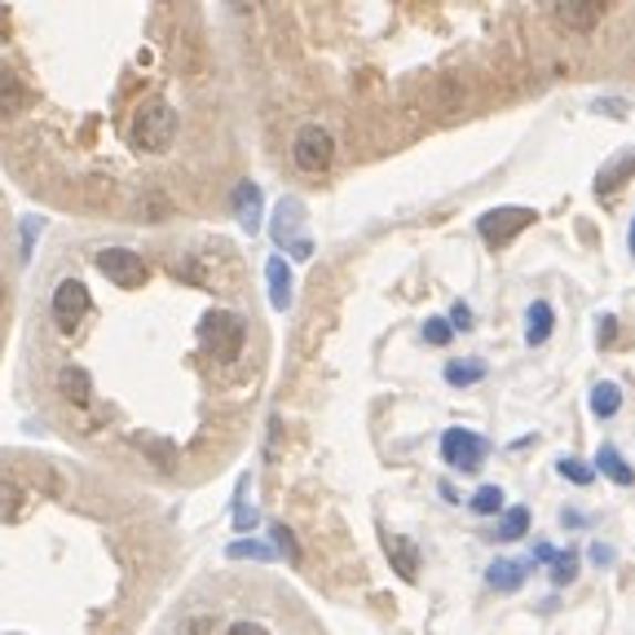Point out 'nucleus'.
<instances>
[{"mask_svg": "<svg viewBox=\"0 0 635 635\" xmlns=\"http://www.w3.org/2000/svg\"><path fill=\"white\" fill-rule=\"evenodd\" d=\"M199 340H204V348H208L212 357L230 362V357H239V353H243L248 326H243V318L230 314V310H212V314L199 322Z\"/></svg>", "mask_w": 635, "mask_h": 635, "instance_id": "f257e3e1", "label": "nucleus"}, {"mask_svg": "<svg viewBox=\"0 0 635 635\" xmlns=\"http://www.w3.org/2000/svg\"><path fill=\"white\" fill-rule=\"evenodd\" d=\"M177 137V111L168 102H146L133 115V146L137 150H164Z\"/></svg>", "mask_w": 635, "mask_h": 635, "instance_id": "f03ea898", "label": "nucleus"}, {"mask_svg": "<svg viewBox=\"0 0 635 635\" xmlns=\"http://www.w3.org/2000/svg\"><path fill=\"white\" fill-rule=\"evenodd\" d=\"M97 270L115 283V288H142L150 279V266L142 261V252L133 248H102L97 252Z\"/></svg>", "mask_w": 635, "mask_h": 635, "instance_id": "7ed1b4c3", "label": "nucleus"}, {"mask_svg": "<svg viewBox=\"0 0 635 635\" xmlns=\"http://www.w3.org/2000/svg\"><path fill=\"white\" fill-rule=\"evenodd\" d=\"M486 455H490L486 437H477V433H468V428H446V437H441V459H446L450 468L477 472V468L486 464Z\"/></svg>", "mask_w": 635, "mask_h": 635, "instance_id": "20e7f679", "label": "nucleus"}, {"mask_svg": "<svg viewBox=\"0 0 635 635\" xmlns=\"http://www.w3.org/2000/svg\"><path fill=\"white\" fill-rule=\"evenodd\" d=\"M292 159H296V168H305V173L331 168V159H335L331 133H326L322 124H305V128L296 133V142H292Z\"/></svg>", "mask_w": 635, "mask_h": 635, "instance_id": "39448f33", "label": "nucleus"}, {"mask_svg": "<svg viewBox=\"0 0 635 635\" xmlns=\"http://www.w3.org/2000/svg\"><path fill=\"white\" fill-rule=\"evenodd\" d=\"M530 221H534L530 208H495V212H486V217L477 221V230H481V239H486L490 248H503V243H512Z\"/></svg>", "mask_w": 635, "mask_h": 635, "instance_id": "423d86ee", "label": "nucleus"}, {"mask_svg": "<svg viewBox=\"0 0 635 635\" xmlns=\"http://www.w3.org/2000/svg\"><path fill=\"white\" fill-rule=\"evenodd\" d=\"M53 322L62 326V331H75L84 314H89V288L80 283V279H62L58 288H53Z\"/></svg>", "mask_w": 635, "mask_h": 635, "instance_id": "0eeeda50", "label": "nucleus"}, {"mask_svg": "<svg viewBox=\"0 0 635 635\" xmlns=\"http://www.w3.org/2000/svg\"><path fill=\"white\" fill-rule=\"evenodd\" d=\"M556 18L565 27H574V31H587V27H596L605 18V4H596V0H565V4H556Z\"/></svg>", "mask_w": 635, "mask_h": 635, "instance_id": "6e6552de", "label": "nucleus"}, {"mask_svg": "<svg viewBox=\"0 0 635 635\" xmlns=\"http://www.w3.org/2000/svg\"><path fill=\"white\" fill-rule=\"evenodd\" d=\"M384 552H388L393 570H397L406 583L419 574V552H415V543H410V539H402V534H384Z\"/></svg>", "mask_w": 635, "mask_h": 635, "instance_id": "1a4fd4ad", "label": "nucleus"}, {"mask_svg": "<svg viewBox=\"0 0 635 635\" xmlns=\"http://www.w3.org/2000/svg\"><path fill=\"white\" fill-rule=\"evenodd\" d=\"M596 472H605L614 486H635V468L618 455V446H601V455H596Z\"/></svg>", "mask_w": 635, "mask_h": 635, "instance_id": "9d476101", "label": "nucleus"}, {"mask_svg": "<svg viewBox=\"0 0 635 635\" xmlns=\"http://www.w3.org/2000/svg\"><path fill=\"white\" fill-rule=\"evenodd\" d=\"M552 326H556V310H552L548 301H534V305H530V318H525V340H530V344H548Z\"/></svg>", "mask_w": 635, "mask_h": 635, "instance_id": "9b49d317", "label": "nucleus"}, {"mask_svg": "<svg viewBox=\"0 0 635 635\" xmlns=\"http://www.w3.org/2000/svg\"><path fill=\"white\" fill-rule=\"evenodd\" d=\"M266 274H270V301H274V310H288L292 305V270H288V261L274 257Z\"/></svg>", "mask_w": 635, "mask_h": 635, "instance_id": "f8f14e48", "label": "nucleus"}, {"mask_svg": "<svg viewBox=\"0 0 635 635\" xmlns=\"http://www.w3.org/2000/svg\"><path fill=\"white\" fill-rule=\"evenodd\" d=\"M89 371H80V366H62V375H58V393L66 397V402H75V406H84L89 402Z\"/></svg>", "mask_w": 635, "mask_h": 635, "instance_id": "ddd939ff", "label": "nucleus"}, {"mask_svg": "<svg viewBox=\"0 0 635 635\" xmlns=\"http://www.w3.org/2000/svg\"><path fill=\"white\" fill-rule=\"evenodd\" d=\"M486 579H490L495 592H517V587L525 583V565H521V561H495Z\"/></svg>", "mask_w": 635, "mask_h": 635, "instance_id": "4468645a", "label": "nucleus"}, {"mask_svg": "<svg viewBox=\"0 0 635 635\" xmlns=\"http://www.w3.org/2000/svg\"><path fill=\"white\" fill-rule=\"evenodd\" d=\"M235 208H239L243 226H248V230H257V217H261V190H257L252 181H243V186L235 190Z\"/></svg>", "mask_w": 635, "mask_h": 635, "instance_id": "2eb2a0df", "label": "nucleus"}, {"mask_svg": "<svg viewBox=\"0 0 635 635\" xmlns=\"http://www.w3.org/2000/svg\"><path fill=\"white\" fill-rule=\"evenodd\" d=\"M618 406H623V388H618V384H610V379H605V384H596V388H592V410H596L601 419L618 415Z\"/></svg>", "mask_w": 635, "mask_h": 635, "instance_id": "dca6fc26", "label": "nucleus"}, {"mask_svg": "<svg viewBox=\"0 0 635 635\" xmlns=\"http://www.w3.org/2000/svg\"><path fill=\"white\" fill-rule=\"evenodd\" d=\"M22 102H27V89L18 84V75L0 71V119L13 115V111H22Z\"/></svg>", "mask_w": 635, "mask_h": 635, "instance_id": "f3484780", "label": "nucleus"}, {"mask_svg": "<svg viewBox=\"0 0 635 635\" xmlns=\"http://www.w3.org/2000/svg\"><path fill=\"white\" fill-rule=\"evenodd\" d=\"M525 530H530V508H508L503 521H499V530H495V539H508V543H512V539H521Z\"/></svg>", "mask_w": 635, "mask_h": 635, "instance_id": "a211bd4d", "label": "nucleus"}, {"mask_svg": "<svg viewBox=\"0 0 635 635\" xmlns=\"http://www.w3.org/2000/svg\"><path fill=\"white\" fill-rule=\"evenodd\" d=\"M446 379L459 384V388H464V384H477V379H486V362H450V366H446Z\"/></svg>", "mask_w": 635, "mask_h": 635, "instance_id": "6ab92c4d", "label": "nucleus"}, {"mask_svg": "<svg viewBox=\"0 0 635 635\" xmlns=\"http://www.w3.org/2000/svg\"><path fill=\"white\" fill-rule=\"evenodd\" d=\"M472 512H477V517L503 512V490H499V486H481V490L472 495Z\"/></svg>", "mask_w": 635, "mask_h": 635, "instance_id": "aec40b11", "label": "nucleus"}, {"mask_svg": "<svg viewBox=\"0 0 635 635\" xmlns=\"http://www.w3.org/2000/svg\"><path fill=\"white\" fill-rule=\"evenodd\" d=\"M632 173H635V155H627V159H618V164H614L610 173H601L596 190H601V195H610V190H618V186H623V181H627Z\"/></svg>", "mask_w": 635, "mask_h": 635, "instance_id": "412c9836", "label": "nucleus"}, {"mask_svg": "<svg viewBox=\"0 0 635 635\" xmlns=\"http://www.w3.org/2000/svg\"><path fill=\"white\" fill-rule=\"evenodd\" d=\"M561 477H570L574 486H592V477H596V468H587L583 459H574V455H565V459H561Z\"/></svg>", "mask_w": 635, "mask_h": 635, "instance_id": "4be33fe9", "label": "nucleus"}, {"mask_svg": "<svg viewBox=\"0 0 635 635\" xmlns=\"http://www.w3.org/2000/svg\"><path fill=\"white\" fill-rule=\"evenodd\" d=\"M552 565H556V570H552V583H556V587H565V583H574V579H579V556H574V552L556 556Z\"/></svg>", "mask_w": 635, "mask_h": 635, "instance_id": "5701e85b", "label": "nucleus"}, {"mask_svg": "<svg viewBox=\"0 0 635 635\" xmlns=\"http://www.w3.org/2000/svg\"><path fill=\"white\" fill-rule=\"evenodd\" d=\"M450 335H455V326H450L446 318H428V322H424V340H428V344H450Z\"/></svg>", "mask_w": 635, "mask_h": 635, "instance_id": "b1692460", "label": "nucleus"}, {"mask_svg": "<svg viewBox=\"0 0 635 635\" xmlns=\"http://www.w3.org/2000/svg\"><path fill=\"white\" fill-rule=\"evenodd\" d=\"M230 556L239 561V556H257V561H270V548L266 543H235L230 548Z\"/></svg>", "mask_w": 635, "mask_h": 635, "instance_id": "393cba45", "label": "nucleus"}, {"mask_svg": "<svg viewBox=\"0 0 635 635\" xmlns=\"http://www.w3.org/2000/svg\"><path fill=\"white\" fill-rule=\"evenodd\" d=\"M274 534H279V548L288 552V561H301V548H296V539H292V530H288V525H274Z\"/></svg>", "mask_w": 635, "mask_h": 635, "instance_id": "a878e982", "label": "nucleus"}, {"mask_svg": "<svg viewBox=\"0 0 635 635\" xmlns=\"http://www.w3.org/2000/svg\"><path fill=\"white\" fill-rule=\"evenodd\" d=\"M450 326L468 331V326H472V310H468V305H455V310H450Z\"/></svg>", "mask_w": 635, "mask_h": 635, "instance_id": "bb28decb", "label": "nucleus"}, {"mask_svg": "<svg viewBox=\"0 0 635 635\" xmlns=\"http://www.w3.org/2000/svg\"><path fill=\"white\" fill-rule=\"evenodd\" d=\"M592 561H596V565H614V548H605V543H592Z\"/></svg>", "mask_w": 635, "mask_h": 635, "instance_id": "cd10ccee", "label": "nucleus"}, {"mask_svg": "<svg viewBox=\"0 0 635 635\" xmlns=\"http://www.w3.org/2000/svg\"><path fill=\"white\" fill-rule=\"evenodd\" d=\"M596 111H605V115H618V119H623V115H627V102H618V97H610V102H601Z\"/></svg>", "mask_w": 635, "mask_h": 635, "instance_id": "c85d7f7f", "label": "nucleus"}, {"mask_svg": "<svg viewBox=\"0 0 635 635\" xmlns=\"http://www.w3.org/2000/svg\"><path fill=\"white\" fill-rule=\"evenodd\" d=\"M618 335V318H601V344H610Z\"/></svg>", "mask_w": 635, "mask_h": 635, "instance_id": "c756f323", "label": "nucleus"}, {"mask_svg": "<svg viewBox=\"0 0 635 635\" xmlns=\"http://www.w3.org/2000/svg\"><path fill=\"white\" fill-rule=\"evenodd\" d=\"M226 635H270V632H266V627H257V623H235Z\"/></svg>", "mask_w": 635, "mask_h": 635, "instance_id": "7c9ffc66", "label": "nucleus"}, {"mask_svg": "<svg viewBox=\"0 0 635 635\" xmlns=\"http://www.w3.org/2000/svg\"><path fill=\"white\" fill-rule=\"evenodd\" d=\"M534 561H556V552H552L548 543H539V548H534Z\"/></svg>", "mask_w": 635, "mask_h": 635, "instance_id": "2f4dec72", "label": "nucleus"}, {"mask_svg": "<svg viewBox=\"0 0 635 635\" xmlns=\"http://www.w3.org/2000/svg\"><path fill=\"white\" fill-rule=\"evenodd\" d=\"M627 243H632V257H635V221H632V235H627Z\"/></svg>", "mask_w": 635, "mask_h": 635, "instance_id": "473e14b6", "label": "nucleus"}]
</instances>
